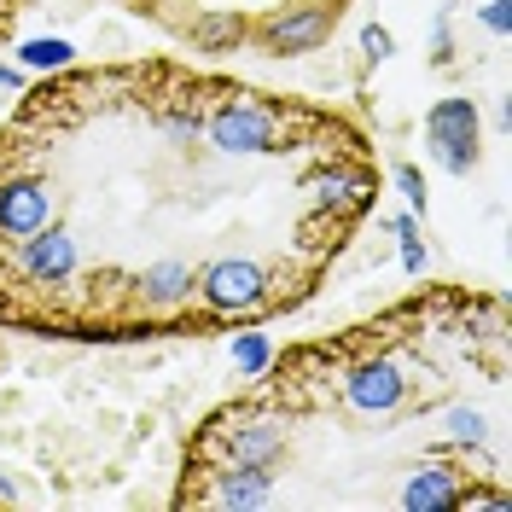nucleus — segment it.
<instances>
[{
    "mask_svg": "<svg viewBox=\"0 0 512 512\" xmlns=\"http://www.w3.org/2000/svg\"><path fill=\"white\" fill-rule=\"evenodd\" d=\"M466 483H472V472L454 466V460H419L396 501H402L408 512H454V501H460Z\"/></svg>",
    "mask_w": 512,
    "mask_h": 512,
    "instance_id": "nucleus-3",
    "label": "nucleus"
},
{
    "mask_svg": "<svg viewBox=\"0 0 512 512\" xmlns=\"http://www.w3.org/2000/svg\"><path fill=\"white\" fill-rule=\"evenodd\" d=\"M0 82H6V88H18V70H6V64H0Z\"/></svg>",
    "mask_w": 512,
    "mask_h": 512,
    "instance_id": "nucleus-12",
    "label": "nucleus"
},
{
    "mask_svg": "<svg viewBox=\"0 0 512 512\" xmlns=\"http://www.w3.org/2000/svg\"><path fill=\"white\" fill-rule=\"evenodd\" d=\"M262 355H268V350H262V338H245V344H239V361H245V367H256Z\"/></svg>",
    "mask_w": 512,
    "mask_h": 512,
    "instance_id": "nucleus-11",
    "label": "nucleus"
},
{
    "mask_svg": "<svg viewBox=\"0 0 512 512\" xmlns=\"http://www.w3.org/2000/svg\"><path fill=\"white\" fill-rule=\"evenodd\" d=\"M338 0H286V6H274L268 18H256L251 24V41L262 53H274V59H303V53H315L332 41L338 30Z\"/></svg>",
    "mask_w": 512,
    "mask_h": 512,
    "instance_id": "nucleus-1",
    "label": "nucleus"
},
{
    "mask_svg": "<svg viewBox=\"0 0 512 512\" xmlns=\"http://www.w3.org/2000/svg\"><path fill=\"white\" fill-rule=\"evenodd\" d=\"M478 105L472 99H437L431 111H425V152H431V163L437 169H448V175H472L478 169Z\"/></svg>",
    "mask_w": 512,
    "mask_h": 512,
    "instance_id": "nucleus-2",
    "label": "nucleus"
},
{
    "mask_svg": "<svg viewBox=\"0 0 512 512\" xmlns=\"http://www.w3.org/2000/svg\"><path fill=\"white\" fill-rule=\"evenodd\" d=\"M483 24H489V30H501V35H507V0H489V12H483Z\"/></svg>",
    "mask_w": 512,
    "mask_h": 512,
    "instance_id": "nucleus-10",
    "label": "nucleus"
},
{
    "mask_svg": "<svg viewBox=\"0 0 512 512\" xmlns=\"http://www.w3.org/2000/svg\"><path fill=\"white\" fill-rule=\"evenodd\" d=\"M390 227H396V239H402L408 268H414V274H425V245H419V227H414V222H390Z\"/></svg>",
    "mask_w": 512,
    "mask_h": 512,
    "instance_id": "nucleus-7",
    "label": "nucleus"
},
{
    "mask_svg": "<svg viewBox=\"0 0 512 512\" xmlns=\"http://www.w3.org/2000/svg\"><path fill=\"white\" fill-rule=\"evenodd\" d=\"M396 187L408 192V204H414V210H425V175H419L414 163H396Z\"/></svg>",
    "mask_w": 512,
    "mask_h": 512,
    "instance_id": "nucleus-8",
    "label": "nucleus"
},
{
    "mask_svg": "<svg viewBox=\"0 0 512 512\" xmlns=\"http://www.w3.org/2000/svg\"><path fill=\"white\" fill-rule=\"evenodd\" d=\"M448 437H454V443H483V414L454 408V414H448Z\"/></svg>",
    "mask_w": 512,
    "mask_h": 512,
    "instance_id": "nucleus-5",
    "label": "nucleus"
},
{
    "mask_svg": "<svg viewBox=\"0 0 512 512\" xmlns=\"http://www.w3.org/2000/svg\"><path fill=\"white\" fill-rule=\"evenodd\" d=\"M390 47H396V41H390V30H379V24H367V30H361V53H367L373 64L390 59Z\"/></svg>",
    "mask_w": 512,
    "mask_h": 512,
    "instance_id": "nucleus-9",
    "label": "nucleus"
},
{
    "mask_svg": "<svg viewBox=\"0 0 512 512\" xmlns=\"http://www.w3.org/2000/svg\"><path fill=\"white\" fill-rule=\"evenodd\" d=\"M24 59L41 64V70H47V64H70V41H30Z\"/></svg>",
    "mask_w": 512,
    "mask_h": 512,
    "instance_id": "nucleus-6",
    "label": "nucleus"
},
{
    "mask_svg": "<svg viewBox=\"0 0 512 512\" xmlns=\"http://www.w3.org/2000/svg\"><path fill=\"white\" fill-rule=\"evenodd\" d=\"M187 41L198 53H239L251 41V18L245 12H198L187 24Z\"/></svg>",
    "mask_w": 512,
    "mask_h": 512,
    "instance_id": "nucleus-4",
    "label": "nucleus"
}]
</instances>
